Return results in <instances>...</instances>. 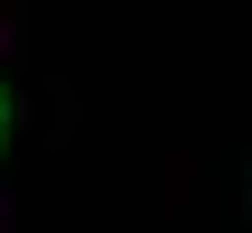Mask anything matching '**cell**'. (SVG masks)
<instances>
[{
	"instance_id": "cell-1",
	"label": "cell",
	"mask_w": 252,
	"mask_h": 233,
	"mask_svg": "<svg viewBox=\"0 0 252 233\" xmlns=\"http://www.w3.org/2000/svg\"><path fill=\"white\" fill-rule=\"evenodd\" d=\"M0 140H9V93H0Z\"/></svg>"
}]
</instances>
